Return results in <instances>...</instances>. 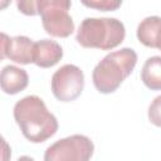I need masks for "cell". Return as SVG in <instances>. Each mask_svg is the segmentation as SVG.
Masks as SVG:
<instances>
[{
  "label": "cell",
  "instance_id": "11",
  "mask_svg": "<svg viewBox=\"0 0 161 161\" xmlns=\"http://www.w3.org/2000/svg\"><path fill=\"white\" fill-rule=\"evenodd\" d=\"M142 83L151 91H161V57L147 58L141 70Z\"/></svg>",
  "mask_w": 161,
  "mask_h": 161
},
{
  "label": "cell",
  "instance_id": "15",
  "mask_svg": "<svg viewBox=\"0 0 161 161\" xmlns=\"http://www.w3.org/2000/svg\"><path fill=\"white\" fill-rule=\"evenodd\" d=\"M10 3H11V0H1V9H5Z\"/></svg>",
  "mask_w": 161,
  "mask_h": 161
},
{
  "label": "cell",
  "instance_id": "8",
  "mask_svg": "<svg viewBox=\"0 0 161 161\" xmlns=\"http://www.w3.org/2000/svg\"><path fill=\"white\" fill-rule=\"evenodd\" d=\"M63 58V49L59 43L52 39L34 42L33 63L40 68H50Z\"/></svg>",
  "mask_w": 161,
  "mask_h": 161
},
{
  "label": "cell",
  "instance_id": "7",
  "mask_svg": "<svg viewBox=\"0 0 161 161\" xmlns=\"http://www.w3.org/2000/svg\"><path fill=\"white\" fill-rule=\"evenodd\" d=\"M34 42L24 35L9 36L1 33V59L9 58L10 60L26 65L33 63Z\"/></svg>",
  "mask_w": 161,
  "mask_h": 161
},
{
  "label": "cell",
  "instance_id": "12",
  "mask_svg": "<svg viewBox=\"0 0 161 161\" xmlns=\"http://www.w3.org/2000/svg\"><path fill=\"white\" fill-rule=\"evenodd\" d=\"M80 3L86 8L98 11H116L122 5V0H80Z\"/></svg>",
  "mask_w": 161,
  "mask_h": 161
},
{
  "label": "cell",
  "instance_id": "4",
  "mask_svg": "<svg viewBox=\"0 0 161 161\" xmlns=\"http://www.w3.org/2000/svg\"><path fill=\"white\" fill-rule=\"evenodd\" d=\"M72 0H36L38 15L47 34L68 38L74 31V21L69 15Z\"/></svg>",
  "mask_w": 161,
  "mask_h": 161
},
{
  "label": "cell",
  "instance_id": "13",
  "mask_svg": "<svg viewBox=\"0 0 161 161\" xmlns=\"http://www.w3.org/2000/svg\"><path fill=\"white\" fill-rule=\"evenodd\" d=\"M148 121L156 127H161V96L153 98V101L148 106L147 111Z\"/></svg>",
  "mask_w": 161,
  "mask_h": 161
},
{
  "label": "cell",
  "instance_id": "3",
  "mask_svg": "<svg viewBox=\"0 0 161 161\" xmlns=\"http://www.w3.org/2000/svg\"><path fill=\"white\" fill-rule=\"evenodd\" d=\"M126 29L116 18H86L75 35L77 43L83 48L111 50L125 40Z\"/></svg>",
  "mask_w": 161,
  "mask_h": 161
},
{
  "label": "cell",
  "instance_id": "1",
  "mask_svg": "<svg viewBox=\"0 0 161 161\" xmlns=\"http://www.w3.org/2000/svg\"><path fill=\"white\" fill-rule=\"evenodd\" d=\"M13 114L23 136L33 143H42L53 137L59 127L57 117L47 108L44 101L34 94L19 99Z\"/></svg>",
  "mask_w": 161,
  "mask_h": 161
},
{
  "label": "cell",
  "instance_id": "5",
  "mask_svg": "<svg viewBox=\"0 0 161 161\" xmlns=\"http://www.w3.org/2000/svg\"><path fill=\"white\" fill-rule=\"evenodd\" d=\"M94 145L84 135H72L58 140L44 152L45 161H87L93 156Z\"/></svg>",
  "mask_w": 161,
  "mask_h": 161
},
{
  "label": "cell",
  "instance_id": "6",
  "mask_svg": "<svg viewBox=\"0 0 161 161\" xmlns=\"http://www.w3.org/2000/svg\"><path fill=\"white\" fill-rule=\"evenodd\" d=\"M53 96L63 103L77 99L84 88L83 70L74 64H64L54 72L50 80Z\"/></svg>",
  "mask_w": 161,
  "mask_h": 161
},
{
  "label": "cell",
  "instance_id": "9",
  "mask_svg": "<svg viewBox=\"0 0 161 161\" xmlns=\"http://www.w3.org/2000/svg\"><path fill=\"white\" fill-rule=\"evenodd\" d=\"M1 89L5 94H18L23 92L29 84V75L25 69L15 65H5L0 75Z\"/></svg>",
  "mask_w": 161,
  "mask_h": 161
},
{
  "label": "cell",
  "instance_id": "2",
  "mask_svg": "<svg viewBox=\"0 0 161 161\" xmlns=\"http://www.w3.org/2000/svg\"><path fill=\"white\" fill-rule=\"evenodd\" d=\"M137 64V53L131 48H122L108 53L93 69L92 80L102 94H109L118 89L123 80L133 72Z\"/></svg>",
  "mask_w": 161,
  "mask_h": 161
},
{
  "label": "cell",
  "instance_id": "14",
  "mask_svg": "<svg viewBox=\"0 0 161 161\" xmlns=\"http://www.w3.org/2000/svg\"><path fill=\"white\" fill-rule=\"evenodd\" d=\"M16 8L21 14H24L26 16L38 15L36 0H16Z\"/></svg>",
  "mask_w": 161,
  "mask_h": 161
},
{
  "label": "cell",
  "instance_id": "10",
  "mask_svg": "<svg viewBox=\"0 0 161 161\" xmlns=\"http://www.w3.org/2000/svg\"><path fill=\"white\" fill-rule=\"evenodd\" d=\"M136 35L142 45L161 50V18L152 15L141 20Z\"/></svg>",
  "mask_w": 161,
  "mask_h": 161
}]
</instances>
